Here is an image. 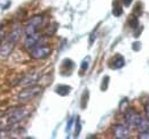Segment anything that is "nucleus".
Wrapping results in <instances>:
<instances>
[{
	"mask_svg": "<svg viewBox=\"0 0 149 139\" xmlns=\"http://www.w3.org/2000/svg\"><path fill=\"white\" fill-rule=\"evenodd\" d=\"M41 23H42V16H40V15H37V16L31 18L30 22L28 23L26 28H25V33H26V35L37 33L38 29L41 25Z\"/></svg>",
	"mask_w": 149,
	"mask_h": 139,
	"instance_id": "obj_4",
	"label": "nucleus"
},
{
	"mask_svg": "<svg viewBox=\"0 0 149 139\" xmlns=\"http://www.w3.org/2000/svg\"><path fill=\"white\" fill-rule=\"evenodd\" d=\"M112 132H113L115 138L118 139L129 138V135H130L129 128L124 124H115L113 128H112Z\"/></svg>",
	"mask_w": 149,
	"mask_h": 139,
	"instance_id": "obj_7",
	"label": "nucleus"
},
{
	"mask_svg": "<svg viewBox=\"0 0 149 139\" xmlns=\"http://www.w3.org/2000/svg\"><path fill=\"white\" fill-rule=\"evenodd\" d=\"M72 123H74V119H70L68 122V125H67V131H70V129L72 127Z\"/></svg>",
	"mask_w": 149,
	"mask_h": 139,
	"instance_id": "obj_18",
	"label": "nucleus"
},
{
	"mask_svg": "<svg viewBox=\"0 0 149 139\" xmlns=\"http://www.w3.org/2000/svg\"><path fill=\"white\" fill-rule=\"evenodd\" d=\"M70 90H71V88L69 87V86H65V85H61V86H57L55 88L56 94H58L60 96H67V95H69Z\"/></svg>",
	"mask_w": 149,
	"mask_h": 139,
	"instance_id": "obj_11",
	"label": "nucleus"
},
{
	"mask_svg": "<svg viewBox=\"0 0 149 139\" xmlns=\"http://www.w3.org/2000/svg\"><path fill=\"white\" fill-rule=\"evenodd\" d=\"M39 41H40V35L38 34V33L26 35V39L24 41V47L26 49H33L35 47L38 46Z\"/></svg>",
	"mask_w": 149,
	"mask_h": 139,
	"instance_id": "obj_8",
	"label": "nucleus"
},
{
	"mask_svg": "<svg viewBox=\"0 0 149 139\" xmlns=\"http://www.w3.org/2000/svg\"><path fill=\"white\" fill-rule=\"evenodd\" d=\"M9 5H10V2H7V3L5 5V6H2V7H3V9H7V7H8Z\"/></svg>",
	"mask_w": 149,
	"mask_h": 139,
	"instance_id": "obj_21",
	"label": "nucleus"
},
{
	"mask_svg": "<svg viewBox=\"0 0 149 139\" xmlns=\"http://www.w3.org/2000/svg\"><path fill=\"white\" fill-rule=\"evenodd\" d=\"M148 132H149V128H148Z\"/></svg>",
	"mask_w": 149,
	"mask_h": 139,
	"instance_id": "obj_22",
	"label": "nucleus"
},
{
	"mask_svg": "<svg viewBox=\"0 0 149 139\" xmlns=\"http://www.w3.org/2000/svg\"><path fill=\"white\" fill-rule=\"evenodd\" d=\"M140 48H141V43L140 42L133 43V50H140Z\"/></svg>",
	"mask_w": 149,
	"mask_h": 139,
	"instance_id": "obj_17",
	"label": "nucleus"
},
{
	"mask_svg": "<svg viewBox=\"0 0 149 139\" xmlns=\"http://www.w3.org/2000/svg\"><path fill=\"white\" fill-rule=\"evenodd\" d=\"M124 64H125L124 58H123L120 55H117L113 59H111V62H110V67H111V69H120V67L124 66Z\"/></svg>",
	"mask_w": 149,
	"mask_h": 139,
	"instance_id": "obj_9",
	"label": "nucleus"
},
{
	"mask_svg": "<svg viewBox=\"0 0 149 139\" xmlns=\"http://www.w3.org/2000/svg\"><path fill=\"white\" fill-rule=\"evenodd\" d=\"M140 131H147L149 128V119H146V118H142L141 121L139 123V125L136 127Z\"/></svg>",
	"mask_w": 149,
	"mask_h": 139,
	"instance_id": "obj_12",
	"label": "nucleus"
},
{
	"mask_svg": "<svg viewBox=\"0 0 149 139\" xmlns=\"http://www.w3.org/2000/svg\"><path fill=\"white\" fill-rule=\"evenodd\" d=\"M141 119H142V116L134 109H129L125 114V120L127 122V124L132 125V127H138Z\"/></svg>",
	"mask_w": 149,
	"mask_h": 139,
	"instance_id": "obj_6",
	"label": "nucleus"
},
{
	"mask_svg": "<svg viewBox=\"0 0 149 139\" xmlns=\"http://www.w3.org/2000/svg\"><path fill=\"white\" fill-rule=\"evenodd\" d=\"M108 83H109V76H106L104 79H103V82H102V86H101V89L104 91L107 87H108Z\"/></svg>",
	"mask_w": 149,
	"mask_h": 139,
	"instance_id": "obj_15",
	"label": "nucleus"
},
{
	"mask_svg": "<svg viewBox=\"0 0 149 139\" xmlns=\"http://www.w3.org/2000/svg\"><path fill=\"white\" fill-rule=\"evenodd\" d=\"M88 59H90V58L87 57L86 59L83 61V63H81V70H83V71H86L87 67H88V64H90V63H88Z\"/></svg>",
	"mask_w": 149,
	"mask_h": 139,
	"instance_id": "obj_16",
	"label": "nucleus"
},
{
	"mask_svg": "<svg viewBox=\"0 0 149 139\" xmlns=\"http://www.w3.org/2000/svg\"><path fill=\"white\" fill-rule=\"evenodd\" d=\"M148 119H149V116H148Z\"/></svg>",
	"mask_w": 149,
	"mask_h": 139,
	"instance_id": "obj_23",
	"label": "nucleus"
},
{
	"mask_svg": "<svg viewBox=\"0 0 149 139\" xmlns=\"http://www.w3.org/2000/svg\"><path fill=\"white\" fill-rule=\"evenodd\" d=\"M49 55H51V48L48 46H37L30 52V56L35 59H44L47 58Z\"/></svg>",
	"mask_w": 149,
	"mask_h": 139,
	"instance_id": "obj_3",
	"label": "nucleus"
},
{
	"mask_svg": "<svg viewBox=\"0 0 149 139\" xmlns=\"http://www.w3.org/2000/svg\"><path fill=\"white\" fill-rule=\"evenodd\" d=\"M21 34H22V29L19 26L15 28L9 33V35L6 38V41L0 47V55L2 57H7L10 54V52L13 50V48L15 46V43L19 41V39L21 38Z\"/></svg>",
	"mask_w": 149,
	"mask_h": 139,
	"instance_id": "obj_1",
	"label": "nucleus"
},
{
	"mask_svg": "<svg viewBox=\"0 0 149 139\" xmlns=\"http://www.w3.org/2000/svg\"><path fill=\"white\" fill-rule=\"evenodd\" d=\"M28 114V111L24 108V107H19V108H16L13 111V113L9 115L8 118V123L9 124H15L19 122L21 120H23Z\"/></svg>",
	"mask_w": 149,
	"mask_h": 139,
	"instance_id": "obj_5",
	"label": "nucleus"
},
{
	"mask_svg": "<svg viewBox=\"0 0 149 139\" xmlns=\"http://www.w3.org/2000/svg\"><path fill=\"white\" fill-rule=\"evenodd\" d=\"M133 0H123V2H124V5L127 7V6H130L131 5V2H132Z\"/></svg>",
	"mask_w": 149,
	"mask_h": 139,
	"instance_id": "obj_20",
	"label": "nucleus"
},
{
	"mask_svg": "<svg viewBox=\"0 0 149 139\" xmlns=\"http://www.w3.org/2000/svg\"><path fill=\"white\" fill-rule=\"evenodd\" d=\"M3 36H5V31H3V29L0 28V42L3 40Z\"/></svg>",
	"mask_w": 149,
	"mask_h": 139,
	"instance_id": "obj_19",
	"label": "nucleus"
},
{
	"mask_svg": "<svg viewBox=\"0 0 149 139\" xmlns=\"http://www.w3.org/2000/svg\"><path fill=\"white\" fill-rule=\"evenodd\" d=\"M112 14L115 15V16H120L122 14H123V8L120 7V6H118V7H115L113 9H112Z\"/></svg>",
	"mask_w": 149,
	"mask_h": 139,
	"instance_id": "obj_13",
	"label": "nucleus"
},
{
	"mask_svg": "<svg viewBox=\"0 0 149 139\" xmlns=\"http://www.w3.org/2000/svg\"><path fill=\"white\" fill-rule=\"evenodd\" d=\"M80 130H81V125H80V121H79V119L77 118V120H76V131H74V136H76V137H77V136L79 135Z\"/></svg>",
	"mask_w": 149,
	"mask_h": 139,
	"instance_id": "obj_14",
	"label": "nucleus"
},
{
	"mask_svg": "<svg viewBox=\"0 0 149 139\" xmlns=\"http://www.w3.org/2000/svg\"><path fill=\"white\" fill-rule=\"evenodd\" d=\"M37 79H38V75H35V74L28 75V76H25L22 80V82H19V85H22V86H31L32 83H35L37 81Z\"/></svg>",
	"mask_w": 149,
	"mask_h": 139,
	"instance_id": "obj_10",
	"label": "nucleus"
},
{
	"mask_svg": "<svg viewBox=\"0 0 149 139\" xmlns=\"http://www.w3.org/2000/svg\"><path fill=\"white\" fill-rule=\"evenodd\" d=\"M41 91V87L39 86H31V87L26 88L24 90H22L19 94V100H30L33 97H36L38 94Z\"/></svg>",
	"mask_w": 149,
	"mask_h": 139,
	"instance_id": "obj_2",
	"label": "nucleus"
}]
</instances>
